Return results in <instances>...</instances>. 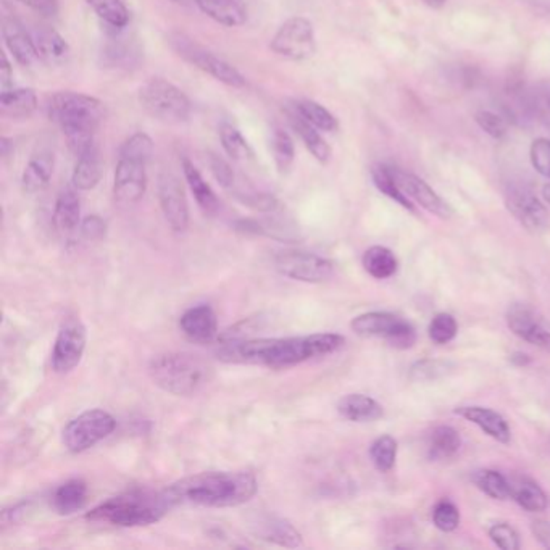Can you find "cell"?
Returning a JSON list of instances; mask_svg holds the SVG:
<instances>
[{"label": "cell", "mask_w": 550, "mask_h": 550, "mask_svg": "<svg viewBox=\"0 0 550 550\" xmlns=\"http://www.w3.org/2000/svg\"><path fill=\"white\" fill-rule=\"evenodd\" d=\"M531 531L537 543L543 544L545 549H550V523L549 521L536 520L531 523Z\"/></svg>", "instance_id": "cell-52"}, {"label": "cell", "mask_w": 550, "mask_h": 550, "mask_svg": "<svg viewBox=\"0 0 550 550\" xmlns=\"http://www.w3.org/2000/svg\"><path fill=\"white\" fill-rule=\"evenodd\" d=\"M529 157L536 172L550 180V139L547 137L536 139L535 143L531 144Z\"/></svg>", "instance_id": "cell-47"}, {"label": "cell", "mask_w": 550, "mask_h": 550, "mask_svg": "<svg viewBox=\"0 0 550 550\" xmlns=\"http://www.w3.org/2000/svg\"><path fill=\"white\" fill-rule=\"evenodd\" d=\"M88 332L78 318L67 320L55 338L52 349V368L55 373H70L83 360Z\"/></svg>", "instance_id": "cell-12"}, {"label": "cell", "mask_w": 550, "mask_h": 550, "mask_svg": "<svg viewBox=\"0 0 550 550\" xmlns=\"http://www.w3.org/2000/svg\"><path fill=\"white\" fill-rule=\"evenodd\" d=\"M172 44H173L174 51L180 53L182 59H186L189 63L196 65L197 69L213 76L215 79H219V83L228 84L231 88L246 86L244 76L234 69L233 65L219 59L215 53L209 52L204 47L197 46L196 42L184 39L182 36L173 39Z\"/></svg>", "instance_id": "cell-11"}, {"label": "cell", "mask_w": 550, "mask_h": 550, "mask_svg": "<svg viewBox=\"0 0 550 550\" xmlns=\"http://www.w3.org/2000/svg\"><path fill=\"white\" fill-rule=\"evenodd\" d=\"M452 369V365L443 360H422L412 365L410 368V379L412 381H434L439 378L445 377Z\"/></svg>", "instance_id": "cell-45"}, {"label": "cell", "mask_w": 550, "mask_h": 550, "mask_svg": "<svg viewBox=\"0 0 550 550\" xmlns=\"http://www.w3.org/2000/svg\"><path fill=\"white\" fill-rule=\"evenodd\" d=\"M476 488L484 492L486 496L496 499V500H505L510 499V480H507L502 473L496 470H478L471 476Z\"/></svg>", "instance_id": "cell-36"}, {"label": "cell", "mask_w": 550, "mask_h": 550, "mask_svg": "<svg viewBox=\"0 0 550 550\" xmlns=\"http://www.w3.org/2000/svg\"><path fill=\"white\" fill-rule=\"evenodd\" d=\"M159 200L166 223L176 233H184L189 227L188 199L182 182L173 173L160 174Z\"/></svg>", "instance_id": "cell-15"}, {"label": "cell", "mask_w": 550, "mask_h": 550, "mask_svg": "<svg viewBox=\"0 0 550 550\" xmlns=\"http://www.w3.org/2000/svg\"><path fill=\"white\" fill-rule=\"evenodd\" d=\"M20 2L38 12L39 15L55 16L59 14V0H20Z\"/></svg>", "instance_id": "cell-51"}, {"label": "cell", "mask_w": 550, "mask_h": 550, "mask_svg": "<svg viewBox=\"0 0 550 550\" xmlns=\"http://www.w3.org/2000/svg\"><path fill=\"white\" fill-rule=\"evenodd\" d=\"M12 78H14V70L10 67L7 55L2 53V67H0V86H2V92L8 91V88L12 84Z\"/></svg>", "instance_id": "cell-53"}, {"label": "cell", "mask_w": 550, "mask_h": 550, "mask_svg": "<svg viewBox=\"0 0 550 550\" xmlns=\"http://www.w3.org/2000/svg\"><path fill=\"white\" fill-rule=\"evenodd\" d=\"M213 367L192 352H165L152 359L149 377L162 391L189 397L202 391L213 379Z\"/></svg>", "instance_id": "cell-5"}, {"label": "cell", "mask_w": 550, "mask_h": 550, "mask_svg": "<svg viewBox=\"0 0 550 550\" xmlns=\"http://www.w3.org/2000/svg\"><path fill=\"white\" fill-rule=\"evenodd\" d=\"M92 10L102 18L106 23L114 28H125L129 22L128 8L121 0H86Z\"/></svg>", "instance_id": "cell-40"}, {"label": "cell", "mask_w": 550, "mask_h": 550, "mask_svg": "<svg viewBox=\"0 0 550 550\" xmlns=\"http://www.w3.org/2000/svg\"><path fill=\"white\" fill-rule=\"evenodd\" d=\"M295 112L320 131L332 133L340 126L338 120L334 118V115L330 110H326L323 106H320L318 102H313V100L297 102Z\"/></svg>", "instance_id": "cell-38"}, {"label": "cell", "mask_w": 550, "mask_h": 550, "mask_svg": "<svg viewBox=\"0 0 550 550\" xmlns=\"http://www.w3.org/2000/svg\"><path fill=\"white\" fill-rule=\"evenodd\" d=\"M510 499L527 512H543L549 504L543 488L527 478L510 481Z\"/></svg>", "instance_id": "cell-30"}, {"label": "cell", "mask_w": 550, "mask_h": 550, "mask_svg": "<svg viewBox=\"0 0 550 550\" xmlns=\"http://www.w3.org/2000/svg\"><path fill=\"white\" fill-rule=\"evenodd\" d=\"M219 139L221 145L228 155L233 160H247L252 157V149L246 137L242 136L241 131L234 128L233 125H223L219 128Z\"/></svg>", "instance_id": "cell-42"}, {"label": "cell", "mask_w": 550, "mask_h": 550, "mask_svg": "<svg viewBox=\"0 0 550 550\" xmlns=\"http://www.w3.org/2000/svg\"><path fill=\"white\" fill-rule=\"evenodd\" d=\"M88 484L79 478H73L57 488L53 494V508L61 515H73V513L83 510L84 505L88 504Z\"/></svg>", "instance_id": "cell-23"}, {"label": "cell", "mask_w": 550, "mask_h": 550, "mask_svg": "<svg viewBox=\"0 0 550 550\" xmlns=\"http://www.w3.org/2000/svg\"><path fill=\"white\" fill-rule=\"evenodd\" d=\"M338 412L354 423L377 422L385 415L381 404L365 394H347L338 402Z\"/></svg>", "instance_id": "cell-22"}, {"label": "cell", "mask_w": 550, "mask_h": 550, "mask_svg": "<svg viewBox=\"0 0 550 550\" xmlns=\"http://www.w3.org/2000/svg\"><path fill=\"white\" fill-rule=\"evenodd\" d=\"M205 15L225 26H241L246 22V8L242 0H196Z\"/></svg>", "instance_id": "cell-27"}, {"label": "cell", "mask_w": 550, "mask_h": 550, "mask_svg": "<svg viewBox=\"0 0 550 550\" xmlns=\"http://www.w3.org/2000/svg\"><path fill=\"white\" fill-rule=\"evenodd\" d=\"M275 268L283 276L302 283H324L332 278L334 264L326 256L303 250H283L275 256Z\"/></svg>", "instance_id": "cell-9"}, {"label": "cell", "mask_w": 550, "mask_h": 550, "mask_svg": "<svg viewBox=\"0 0 550 550\" xmlns=\"http://www.w3.org/2000/svg\"><path fill=\"white\" fill-rule=\"evenodd\" d=\"M79 219H81L79 197L73 189L61 191L53 209V225L57 228V231L61 234L73 233L76 228L79 227Z\"/></svg>", "instance_id": "cell-24"}, {"label": "cell", "mask_w": 550, "mask_h": 550, "mask_svg": "<svg viewBox=\"0 0 550 550\" xmlns=\"http://www.w3.org/2000/svg\"><path fill=\"white\" fill-rule=\"evenodd\" d=\"M147 160L121 154L115 170L114 194L121 205H136L141 202L147 189Z\"/></svg>", "instance_id": "cell-13"}, {"label": "cell", "mask_w": 550, "mask_h": 550, "mask_svg": "<svg viewBox=\"0 0 550 550\" xmlns=\"http://www.w3.org/2000/svg\"><path fill=\"white\" fill-rule=\"evenodd\" d=\"M447 0H423L424 5H428L430 8H443L445 5Z\"/></svg>", "instance_id": "cell-54"}, {"label": "cell", "mask_w": 550, "mask_h": 550, "mask_svg": "<svg viewBox=\"0 0 550 550\" xmlns=\"http://www.w3.org/2000/svg\"><path fill=\"white\" fill-rule=\"evenodd\" d=\"M250 533L265 543L276 544L287 549L303 545L302 535L286 518L275 513H252L249 517Z\"/></svg>", "instance_id": "cell-16"}, {"label": "cell", "mask_w": 550, "mask_h": 550, "mask_svg": "<svg viewBox=\"0 0 550 550\" xmlns=\"http://www.w3.org/2000/svg\"><path fill=\"white\" fill-rule=\"evenodd\" d=\"M392 172L396 176V182L408 199H412L416 204L422 205L424 210L431 211L441 219L452 217L453 211L451 205L437 196L436 192L426 182H423L422 178L407 173V172H402V170L394 168V166H392Z\"/></svg>", "instance_id": "cell-18"}, {"label": "cell", "mask_w": 550, "mask_h": 550, "mask_svg": "<svg viewBox=\"0 0 550 550\" xmlns=\"http://www.w3.org/2000/svg\"><path fill=\"white\" fill-rule=\"evenodd\" d=\"M461 439L459 431L452 426H437L431 433L428 441V453L431 460H447L459 452Z\"/></svg>", "instance_id": "cell-34"}, {"label": "cell", "mask_w": 550, "mask_h": 550, "mask_svg": "<svg viewBox=\"0 0 550 550\" xmlns=\"http://www.w3.org/2000/svg\"><path fill=\"white\" fill-rule=\"evenodd\" d=\"M170 508L173 505L166 498L165 490H128L94 507L86 513V518L118 527H149L162 520Z\"/></svg>", "instance_id": "cell-3"}, {"label": "cell", "mask_w": 550, "mask_h": 550, "mask_svg": "<svg viewBox=\"0 0 550 550\" xmlns=\"http://www.w3.org/2000/svg\"><path fill=\"white\" fill-rule=\"evenodd\" d=\"M355 334L363 338H381L396 349H410L416 342L414 326L389 312H368L355 317L350 323Z\"/></svg>", "instance_id": "cell-8"}, {"label": "cell", "mask_w": 550, "mask_h": 550, "mask_svg": "<svg viewBox=\"0 0 550 550\" xmlns=\"http://www.w3.org/2000/svg\"><path fill=\"white\" fill-rule=\"evenodd\" d=\"M139 104L155 120L176 125L189 118L191 104L186 94L162 78H154L139 89Z\"/></svg>", "instance_id": "cell-6"}, {"label": "cell", "mask_w": 550, "mask_h": 550, "mask_svg": "<svg viewBox=\"0 0 550 550\" xmlns=\"http://www.w3.org/2000/svg\"><path fill=\"white\" fill-rule=\"evenodd\" d=\"M369 459L378 471H381V473L391 471L396 465V459H397V441L389 434L378 437L369 447Z\"/></svg>", "instance_id": "cell-39"}, {"label": "cell", "mask_w": 550, "mask_h": 550, "mask_svg": "<svg viewBox=\"0 0 550 550\" xmlns=\"http://www.w3.org/2000/svg\"><path fill=\"white\" fill-rule=\"evenodd\" d=\"M0 108L10 118H28L38 108V98L33 89H8L0 96Z\"/></svg>", "instance_id": "cell-31"}, {"label": "cell", "mask_w": 550, "mask_h": 550, "mask_svg": "<svg viewBox=\"0 0 550 550\" xmlns=\"http://www.w3.org/2000/svg\"><path fill=\"white\" fill-rule=\"evenodd\" d=\"M457 331H459V324L451 313H437L436 317L431 320L428 328L430 340L439 346L451 342L457 336Z\"/></svg>", "instance_id": "cell-43"}, {"label": "cell", "mask_w": 550, "mask_h": 550, "mask_svg": "<svg viewBox=\"0 0 550 550\" xmlns=\"http://www.w3.org/2000/svg\"><path fill=\"white\" fill-rule=\"evenodd\" d=\"M51 120L61 126L76 155L94 147V135L102 117V102L86 94L59 92L49 102Z\"/></svg>", "instance_id": "cell-4"}, {"label": "cell", "mask_w": 550, "mask_h": 550, "mask_svg": "<svg viewBox=\"0 0 550 550\" xmlns=\"http://www.w3.org/2000/svg\"><path fill=\"white\" fill-rule=\"evenodd\" d=\"M38 57L49 65H61L69 61L70 47L57 31L41 28L33 34Z\"/></svg>", "instance_id": "cell-25"}, {"label": "cell", "mask_w": 550, "mask_h": 550, "mask_svg": "<svg viewBox=\"0 0 550 550\" xmlns=\"http://www.w3.org/2000/svg\"><path fill=\"white\" fill-rule=\"evenodd\" d=\"M505 204L513 217L529 231L537 233L549 227V213L543 202L527 189H510L505 196Z\"/></svg>", "instance_id": "cell-17"}, {"label": "cell", "mask_w": 550, "mask_h": 550, "mask_svg": "<svg viewBox=\"0 0 550 550\" xmlns=\"http://www.w3.org/2000/svg\"><path fill=\"white\" fill-rule=\"evenodd\" d=\"M371 178H373V182H375V186H377L385 196L392 199L394 202H397V204L402 205L404 209H407V210L415 211L414 204H412V200L408 199L406 194H404V191L400 189L399 184L396 182V176H394V172H392V166L389 165H375L373 166V170H371Z\"/></svg>", "instance_id": "cell-35"}, {"label": "cell", "mask_w": 550, "mask_h": 550, "mask_svg": "<svg viewBox=\"0 0 550 550\" xmlns=\"http://www.w3.org/2000/svg\"><path fill=\"white\" fill-rule=\"evenodd\" d=\"M543 196L545 199V202H549L550 204V182L549 184H545L543 188Z\"/></svg>", "instance_id": "cell-55"}, {"label": "cell", "mask_w": 550, "mask_h": 550, "mask_svg": "<svg viewBox=\"0 0 550 550\" xmlns=\"http://www.w3.org/2000/svg\"><path fill=\"white\" fill-rule=\"evenodd\" d=\"M117 428L114 415L102 408H91L78 415L63 428L61 443L71 453H83L110 436Z\"/></svg>", "instance_id": "cell-7"}, {"label": "cell", "mask_w": 550, "mask_h": 550, "mask_svg": "<svg viewBox=\"0 0 550 550\" xmlns=\"http://www.w3.org/2000/svg\"><path fill=\"white\" fill-rule=\"evenodd\" d=\"M346 344L336 332H320L295 338L228 340L219 347V360L225 363L260 365L272 369H286L318 357L334 354Z\"/></svg>", "instance_id": "cell-1"}, {"label": "cell", "mask_w": 550, "mask_h": 550, "mask_svg": "<svg viewBox=\"0 0 550 550\" xmlns=\"http://www.w3.org/2000/svg\"><path fill=\"white\" fill-rule=\"evenodd\" d=\"M81 234H83L86 239H89V241L100 239L106 234V223H104V219H98L96 215L88 217L81 223Z\"/></svg>", "instance_id": "cell-50"}, {"label": "cell", "mask_w": 550, "mask_h": 550, "mask_svg": "<svg viewBox=\"0 0 550 550\" xmlns=\"http://www.w3.org/2000/svg\"><path fill=\"white\" fill-rule=\"evenodd\" d=\"M272 51L289 61H305L317 51L313 24L303 16L289 18L272 41Z\"/></svg>", "instance_id": "cell-10"}, {"label": "cell", "mask_w": 550, "mask_h": 550, "mask_svg": "<svg viewBox=\"0 0 550 550\" xmlns=\"http://www.w3.org/2000/svg\"><path fill=\"white\" fill-rule=\"evenodd\" d=\"M182 172L184 178L188 182L191 192L196 197L197 204L207 213L213 215L219 209V197L213 192L210 184L205 182L204 176L197 170L196 166L192 165L188 159L182 160Z\"/></svg>", "instance_id": "cell-29"}, {"label": "cell", "mask_w": 550, "mask_h": 550, "mask_svg": "<svg viewBox=\"0 0 550 550\" xmlns=\"http://www.w3.org/2000/svg\"><path fill=\"white\" fill-rule=\"evenodd\" d=\"M100 178H102V162L98 157V147L94 145L81 155H78L71 182L79 191H91L98 186Z\"/></svg>", "instance_id": "cell-28"}, {"label": "cell", "mask_w": 550, "mask_h": 550, "mask_svg": "<svg viewBox=\"0 0 550 550\" xmlns=\"http://www.w3.org/2000/svg\"><path fill=\"white\" fill-rule=\"evenodd\" d=\"M433 521L437 529L444 533H452L460 525L459 508L451 500L443 499L433 508Z\"/></svg>", "instance_id": "cell-44"}, {"label": "cell", "mask_w": 550, "mask_h": 550, "mask_svg": "<svg viewBox=\"0 0 550 550\" xmlns=\"http://www.w3.org/2000/svg\"><path fill=\"white\" fill-rule=\"evenodd\" d=\"M209 166H210L211 174L215 176V180H217L223 188H231V186H233V170H231V166L228 165L225 160L219 159L217 155H210V157H209Z\"/></svg>", "instance_id": "cell-49"}, {"label": "cell", "mask_w": 550, "mask_h": 550, "mask_svg": "<svg viewBox=\"0 0 550 550\" xmlns=\"http://www.w3.org/2000/svg\"><path fill=\"white\" fill-rule=\"evenodd\" d=\"M525 112L550 129V86L539 84L525 91Z\"/></svg>", "instance_id": "cell-37"}, {"label": "cell", "mask_w": 550, "mask_h": 550, "mask_svg": "<svg viewBox=\"0 0 550 550\" xmlns=\"http://www.w3.org/2000/svg\"><path fill=\"white\" fill-rule=\"evenodd\" d=\"M289 120H291V125H293L295 133L301 136L302 143L305 144V147L309 149L310 154L320 163H326L331 157V149H330V145L324 141L323 137L320 136L317 128L313 125H310L305 118H302L297 112L289 115Z\"/></svg>", "instance_id": "cell-32"}, {"label": "cell", "mask_w": 550, "mask_h": 550, "mask_svg": "<svg viewBox=\"0 0 550 550\" xmlns=\"http://www.w3.org/2000/svg\"><path fill=\"white\" fill-rule=\"evenodd\" d=\"M455 414L465 418L467 422L473 423L482 433H486L488 436L496 439L499 443H502V444L510 443L512 434H510L508 423L505 422L504 416L498 414L496 410L480 407V406H465V407L455 408Z\"/></svg>", "instance_id": "cell-20"}, {"label": "cell", "mask_w": 550, "mask_h": 550, "mask_svg": "<svg viewBox=\"0 0 550 550\" xmlns=\"http://www.w3.org/2000/svg\"><path fill=\"white\" fill-rule=\"evenodd\" d=\"M489 537L499 549L518 550L521 547L520 536L508 523H496L489 529Z\"/></svg>", "instance_id": "cell-46"}, {"label": "cell", "mask_w": 550, "mask_h": 550, "mask_svg": "<svg viewBox=\"0 0 550 550\" xmlns=\"http://www.w3.org/2000/svg\"><path fill=\"white\" fill-rule=\"evenodd\" d=\"M180 328L189 340L199 344H209L219 336L217 313L207 303L191 307L180 318Z\"/></svg>", "instance_id": "cell-19"}, {"label": "cell", "mask_w": 550, "mask_h": 550, "mask_svg": "<svg viewBox=\"0 0 550 550\" xmlns=\"http://www.w3.org/2000/svg\"><path fill=\"white\" fill-rule=\"evenodd\" d=\"M258 490L250 471H205L182 478L165 489L170 504L228 508L249 502Z\"/></svg>", "instance_id": "cell-2"}, {"label": "cell", "mask_w": 550, "mask_h": 550, "mask_svg": "<svg viewBox=\"0 0 550 550\" xmlns=\"http://www.w3.org/2000/svg\"><path fill=\"white\" fill-rule=\"evenodd\" d=\"M53 173V154L49 151H41L33 155L30 163L26 165L22 178L24 192L34 194L46 189L51 182Z\"/></svg>", "instance_id": "cell-26"}, {"label": "cell", "mask_w": 550, "mask_h": 550, "mask_svg": "<svg viewBox=\"0 0 550 550\" xmlns=\"http://www.w3.org/2000/svg\"><path fill=\"white\" fill-rule=\"evenodd\" d=\"M476 123H478V126L486 133V135H489L490 137H494V139H504L507 136V123H505L504 118H500L499 115L492 114V112H488V110H480L478 114L475 115Z\"/></svg>", "instance_id": "cell-48"}, {"label": "cell", "mask_w": 550, "mask_h": 550, "mask_svg": "<svg viewBox=\"0 0 550 550\" xmlns=\"http://www.w3.org/2000/svg\"><path fill=\"white\" fill-rule=\"evenodd\" d=\"M510 331L533 346L550 350V322L527 303H513L507 310Z\"/></svg>", "instance_id": "cell-14"}, {"label": "cell", "mask_w": 550, "mask_h": 550, "mask_svg": "<svg viewBox=\"0 0 550 550\" xmlns=\"http://www.w3.org/2000/svg\"><path fill=\"white\" fill-rule=\"evenodd\" d=\"M273 159L281 174H286L294 163V143L284 129H275L272 137Z\"/></svg>", "instance_id": "cell-41"}, {"label": "cell", "mask_w": 550, "mask_h": 550, "mask_svg": "<svg viewBox=\"0 0 550 550\" xmlns=\"http://www.w3.org/2000/svg\"><path fill=\"white\" fill-rule=\"evenodd\" d=\"M2 36H4V41H5L8 52L14 55V59L20 65L30 67L33 61L39 59L38 51H36V46H34V39L24 31L23 26L18 23L16 20H12V18H5L4 20Z\"/></svg>", "instance_id": "cell-21"}, {"label": "cell", "mask_w": 550, "mask_h": 550, "mask_svg": "<svg viewBox=\"0 0 550 550\" xmlns=\"http://www.w3.org/2000/svg\"><path fill=\"white\" fill-rule=\"evenodd\" d=\"M363 268L375 279L391 278L397 272L399 262L392 250L383 246H373L363 254Z\"/></svg>", "instance_id": "cell-33"}, {"label": "cell", "mask_w": 550, "mask_h": 550, "mask_svg": "<svg viewBox=\"0 0 550 550\" xmlns=\"http://www.w3.org/2000/svg\"><path fill=\"white\" fill-rule=\"evenodd\" d=\"M174 2H176V0H174Z\"/></svg>", "instance_id": "cell-56"}]
</instances>
